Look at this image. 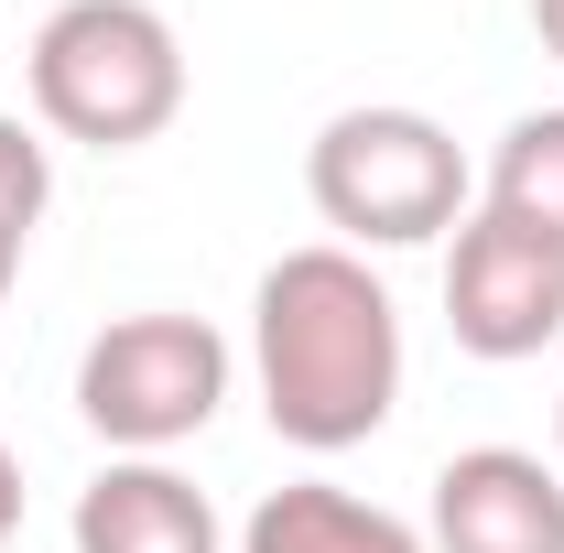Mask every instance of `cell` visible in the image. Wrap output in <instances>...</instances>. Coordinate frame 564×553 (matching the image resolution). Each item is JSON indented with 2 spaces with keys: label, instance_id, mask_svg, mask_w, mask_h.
I'll return each mask as SVG.
<instances>
[{
  "label": "cell",
  "instance_id": "8992f818",
  "mask_svg": "<svg viewBox=\"0 0 564 553\" xmlns=\"http://www.w3.org/2000/svg\"><path fill=\"white\" fill-rule=\"evenodd\" d=\"M434 553H564V467L532 445H456L434 467Z\"/></svg>",
  "mask_w": 564,
  "mask_h": 553
},
{
  "label": "cell",
  "instance_id": "3957f363",
  "mask_svg": "<svg viewBox=\"0 0 564 553\" xmlns=\"http://www.w3.org/2000/svg\"><path fill=\"white\" fill-rule=\"evenodd\" d=\"M304 196L337 228V250L369 261V250L445 239L467 217V196H478V174H467V152H456V131L434 109H337L304 141Z\"/></svg>",
  "mask_w": 564,
  "mask_h": 553
},
{
  "label": "cell",
  "instance_id": "277c9868",
  "mask_svg": "<svg viewBox=\"0 0 564 553\" xmlns=\"http://www.w3.org/2000/svg\"><path fill=\"white\" fill-rule=\"evenodd\" d=\"M228 369L239 358L207 315H109L76 358V413L109 456H163V445L217 423Z\"/></svg>",
  "mask_w": 564,
  "mask_h": 553
},
{
  "label": "cell",
  "instance_id": "9c48e42d",
  "mask_svg": "<svg viewBox=\"0 0 564 553\" xmlns=\"http://www.w3.org/2000/svg\"><path fill=\"white\" fill-rule=\"evenodd\" d=\"M478 207L521 217V228H543L564 250V109H521V120L499 131L489 174H478Z\"/></svg>",
  "mask_w": 564,
  "mask_h": 553
},
{
  "label": "cell",
  "instance_id": "52a82bcc",
  "mask_svg": "<svg viewBox=\"0 0 564 553\" xmlns=\"http://www.w3.org/2000/svg\"><path fill=\"white\" fill-rule=\"evenodd\" d=\"M76 553H228L207 488L174 478L163 456H109L76 488Z\"/></svg>",
  "mask_w": 564,
  "mask_h": 553
},
{
  "label": "cell",
  "instance_id": "7c38bea8",
  "mask_svg": "<svg viewBox=\"0 0 564 553\" xmlns=\"http://www.w3.org/2000/svg\"><path fill=\"white\" fill-rule=\"evenodd\" d=\"M532 33H543V55L564 66V0H532Z\"/></svg>",
  "mask_w": 564,
  "mask_h": 553
},
{
  "label": "cell",
  "instance_id": "7a4b0ae2",
  "mask_svg": "<svg viewBox=\"0 0 564 553\" xmlns=\"http://www.w3.org/2000/svg\"><path fill=\"white\" fill-rule=\"evenodd\" d=\"M22 87H33V120L55 141L141 152L185 109V44L152 0H55L33 55H22Z\"/></svg>",
  "mask_w": 564,
  "mask_h": 553
},
{
  "label": "cell",
  "instance_id": "ba28073f",
  "mask_svg": "<svg viewBox=\"0 0 564 553\" xmlns=\"http://www.w3.org/2000/svg\"><path fill=\"white\" fill-rule=\"evenodd\" d=\"M239 553H434V543H423L402 510L358 499V488L293 478V488H272V499L239 521Z\"/></svg>",
  "mask_w": 564,
  "mask_h": 553
},
{
  "label": "cell",
  "instance_id": "6da1fadb",
  "mask_svg": "<svg viewBox=\"0 0 564 553\" xmlns=\"http://www.w3.org/2000/svg\"><path fill=\"white\" fill-rule=\"evenodd\" d=\"M250 369L261 413L304 456H348L402 413V304L358 250L315 239L282 250L250 293Z\"/></svg>",
  "mask_w": 564,
  "mask_h": 553
},
{
  "label": "cell",
  "instance_id": "8fae6325",
  "mask_svg": "<svg viewBox=\"0 0 564 553\" xmlns=\"http://www.w3.org/2000/svg\"><path fill=\"white\" fill-rule=\"evenodd\" d=\"M11 532H22V456L0 445V543H11Z\"/></svg>",
  "mask_w": 564,
  "mask_h": 553
},
{
  "label": "cell",
  "instance_id": "4fadbf2b",
  "mask_svg": "<svg viewBox=\"0 0 564 553\" xmlns=\"http://www.w3.org/2000/svg\"><path fill=\"white\" fill-rule=\"evenodd\" d=\"M22 250H33V239H22V228H0V304H11V282H22Z\"/></svg>",
  "mask_w": 564,
  "mask_h": 553
},
{
  "label": "cell",
  "instance_id": "5bb4252c",
  "mask_svg": "<svg viewBox=\"0 0 564 553\" xmlns=\"http://www.w3.org/2000/svg\"><path fill=\"white\" fill-rule=\"evenodd\" d=\"M554 445H564V413H554Z\"/></svg>",
  "mask_w": 564,
  "mask_h": 553
},
{
  "label": "cell",
  "instance_id": "5b68a950",
  "mask_svg": "<svg viewBox=\"0 0 564 553\" xmlns=\"http://www.w3.org/2000/svg\"><path fill=\"white\" fill-rule=\"evenodd\" d=\"M445 326L489 369L543 358L564 337V250L543 228L499 217V207H467L456 217V250H445Z\"/></svg>",
  "mask_w": 564,
  "mask_h": 553
},
{
  "label": "cell",
  "instance_id": "30bf717a",
  "mask_svg": "<svg viewBox=\"0 0 564 553\" xmlns=\"http://www.w3.org/2000/svg\"><path fill=\"white\" fill-rule=\"evenodd\" d=\"M44 207H55V152H44V141L0 109V228H22V239H33V228H44Z\"/></svg>",
  "mask_w": 564,
  "mask_h": 553
}]
</instances>
